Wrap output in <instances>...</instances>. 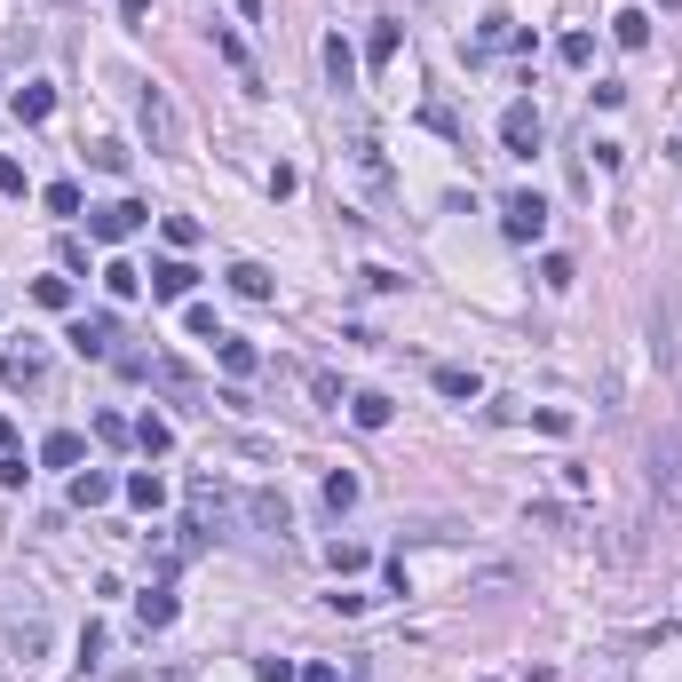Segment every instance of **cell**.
Wrapping results in <instances>:
<instances>
[{"label": "cell", "instance_id": "cell-1", "mask_svg": "<svg viewBox=\"0 0 682 682\" xmlns=\"http://www.w3.org/2000/svg\"><path fill=\"white\" fill-rule=\"evenodd\" d=\"M56 643V611L32 579H0V659L8 667H40Z\"/></svg>", "mask_w": 682, "mask_h": 682}, {"label": "cell", "instance_id": "cell-2", "mask_svg": "<svg viewBox=\"0 0 682 682\" xmlns=\"http://www.w3.org/2000/svg\"><path fill=\"white\" fill-rule=\"evenodd\" d=\"M183 508H191V524L215 540V532H238V492H230L215 468H199L191 484H183Z\"/></svg>", "mask_w": 682, "mask_h": 682}, {"label": "cell", "instance_id": "cell-3", "mask_svg": "<svg viewBox=\"0 0 682 682\" xmlns=\"http://www.w3.org/2000/svg\"><path fill=\"white\" fill-rule=\"evenodd\" d=\"M651 500L667 508V524L682 532V437H675V429L651 437Z\"/></svg>", "mask_w": 682, "mask_h": 682}, {"label": "cell", "instance_id": "cell-4", "mask_svg": "<svg viewBox=\"0 0 682 682\" xmlns=\"http://www.w3.org/2000/svg\"><path fill=\"white\" fill-rule=\"evenodd\" d=\"M349 175L365 183V199H373V207H389V199H397V183H389V151H381V135H373V127H349Z\"/></svg>", "mask_w": 682, "mask_h": 682}, {"label": "cell", "instance_id": "cell-5", "mask_svg": "<svg viewBox=\"0 0 682 682\" xmlns=\"http://www.w3.org/2000/svg\"><path fill=\"white\" fill-rule=\"evenodd\" d=\"M135 119H143V143H151L159 159H183V112L167 104V88H143V96H135Z\"/></svg>", "mask_w": 682, "mask_h": 682}, {"label": "cell", "instance_id": "cell-6", "mask_svg": "<svg viewBox=\"0 0 682 682\" xmlns=\"http://www.w3.org/2000/svg\"><path fill=\"white\" fill-rule=\"evenodd\" d=\"M207 548V532L199 524H167V532H143V556H151V571H183L191 556Z\"/></svg>", "mask_w": 682, "mask_h": 682}, {"label": "cell", "instance_id": "cell-7", "mask_svg": "<svg viewBox=\"0 0 682 682\" xmlns=\"http://www.w3.org/2000/svg\"><path fill=\"white\" fill-rule=\"evenodd\" d=\"M0 381H8V389H40V381H48V349L32 334L8 341V349H0Z\"/></svg>", "mask_w": 682, "mask_h": 682}, {"label": "cell", "instance_id": "cell-8", "mask_svg": "<svg viewBox=\"0 0 682 682\" xmlns=\"http://www.w3.org/2000/svg\"><path fill=\"white\" fill-rule=\"evenodd\" d=\"M143 223H151V207H135V199H112V207H88V230H96L104 246H119V238H135Z\"/></svg>", "mask_w": 682, "mask_h": 682}, {"label": "cell", "instance_id": "cell-9", "mask_svg": "<svg viewBox=\"0 0 682 682\" xmlns=\"http://www.w3.org/2000/svg\"><path fill=\"white\" fill-rule=\"evenodd\" d=\"M540 135H548L540 104H508V112H500V143H508L516 159H532V151H540Z\"/></svg>", "mask_w": 682, "mask_h": 682}, {"label": "cell", "instance_id": "cell-10", "mask_svg": "<svg viewBox=\"0 0 682 682\" xmlns=\"http://www.w3.org/2000/svg\"><path fill=\"white\" fill-rule=\"evenodd\" d=\"M500 230H508V238H540V230H548V199H540V191H508V199H500Z\"/></svg>", "mask_w": 682, "mask_h": 682}, {"label": "cell", "instance_id": "cell-11", "mask_svg": "<svg viewBox=\"0 0 682 682\" xmlns=\"http://www.w3.org/2000/svg\"><path fill=\"white\" fill-rule=\"evenodd\" d=\"M143 381H151V389H167V397H175L183 413H207V389H199V381H191V373H183L175 357H151V373H143Z\"/></svg>", "mask_w": 682, "mask_h": 682}, {"label": "cell", "instance_id": "cell-12", "mask_svg": "<svg viewBox=\"0 0 682 682\" xmlns=\"http://www.w3.org/2000/svg\"><path fill=\"white\" fill-rule=\"evenodd\" d=\"M238 524H254V532H278V540H286L294 508H286V492H270V484H262V492H246V500H238Z\"/></svg>", "mask_w": 682, "mask_h": 682}, {"label": "cell", "instance_id": "cell-13", "mask_svg": "<svg viewBox=\"0 0 682 682\" xmlns=\"http://www.w3.org/2000/svg\"><path fill=\"white\" fill-rule=\"evenodd\" d=\"M72 349H80V357H119V318H104V310H96V318H72Z\"/></svg>", "mask_w": 682, "mask_h": 682}, {"label": "cell", "instance_id": "cell-14", "mask_svg": "<svg viewBox=\"0 0 682 682\" xmlns=\"http://www.w3.org/2000/svg\"><path fill=\"white\" fill-rule=\"evenodd\" d=\"M191 286H199V270H191L183 254H167V262H151V294H159V302H191Z\"/></svg>", "mask_w": 682, "mask_h": 682}, {"label": "cell", "instance_id": "cell-15", "mask_svg": "<svg viewBox=\"0 0 682 682\" xmlns=\"http://www.w3.org/2000/svg\"><path fill=\"white\" fill-rule=\"evenodd\" d=\"M318 56H326V80H334L341 96H349V88H357V48H349L341 32H326V48H318Z\"/></svg>", "mask_w": 682, "mask_h": 682}, {"label": "cell", "instance_id": "cell-16", "mask_svg": "<svg viewBox=\"0 0 682 682\" xmlns=\"http://www.w3.org/2000/svg\"><path fill=\"white\" fill-rule=\"evenodd\" d=\"M349 421H357V429H389V421H397V405H389L381 389H357V397H349Z\"/></svg>", "mask_w": 682, "mask_h": 682}, {"label": "cell", "instance_id": "cell-17", "mask_svg": "<svg viewBox=\"0 0 682 682\" xmlns=\"http://www.w3.org/2000/svg\"><path fill=\"white\" fill-rule=\"evenodd\" d=\"M135 619H143V635L175 627V595H167V587H143V595H135Z\"/></svg>", "mask_w": 682, "mask_h": 682}, {"label": "cell", "instance_id": "cell-18", "mask_svg": "<svg viewBox=\"0 0 682 682\" xmlns=\"http://www.w3.org/2000/svg\"><path fill=\"white\" fill-rule=\"evenodd\" d=\"M112 492H119V484L104 476V468H80V476H72V508H104Z\"/></svg>", "mask_w": 682, "mask_h": 682}, {"label": "cell", "instance_id": "cell-19", "mask_svg": "<svg viewBox=\"0 0 682 682\" xmlns=\"http://www.w3.org/2000/svg\"><path fill=\"white\" fill-rule=\"evenodd\" d=\"M215 56H223L246 88H262V72H254V56H246V40H238V32H215Z\"/></svg>", "mask_w": 682, "mask_h": 682}, {"label": "cell", "instance_id": "cell-20", "mask_svg": "<svg viewBox=\"0 0 682 682\" xmlns=\"http://www.w3.org/2000/svg\"><path fill=\"white\" fill-rule=\"evenodd\" d=\"M611 40H619V48H651V16H643V8H619V16H611Z\"/></svg>", "mask_w": 682, "mask_h": 682}, {"label": "cell", "instance_id": "cell-21", "mask_svg": "<svg viewBox=\"0 0 682 682\" xmlns=\"http://www.w3.org/2000/svg\"><path fill=\"white\" fill-rule=\"evenodd\" d=\"M230 294H246V302H270V270H262V262H230Z\"/></svg>", "mask_w": 682, "mask_h": 682}, {"label": "cell", "instance_id": "cell-22", "mask_svg": "<svg viewBox=\"0 0 682 682\" xmlns=\"http://www.w3.org/2000/svg\"><path fill=\"white\" fill-rule=\"evenodd\" d=\"M119 492H127V500H135V508H143V516H159V500H167V484H159V476H151V468H135V476H127V484H119Z\"/></svg>", "mask_w": 682, "mask_h": 682}, {"label": "cell", "instance_id": "cell-23", "mask_svg": "<svg viewBox=\"0 0 682 682\" xmlns=\"http://www.w3.org/2000/svg\"><path fill=\"white\" fill-rule=\"evenodd\" d=\"M437 389H445V397H460V405H476V397H484V381H476L468 365H437Z\"/></svg>", "mask_w": 682, "mask_h": 682}, {"label": "cell", "instance_id": "cell-24", "mask_svg": "<svg viewBox=\"0 0 682 682\" xmlns=\"http://www.w3.org/2000/svg\"><path fill=\"white\" fill-rule=\"evenodd\" d=\"M215 357H223V373H238V381H246V373L262 365V357H254V341H238V334H223V341H215Z\"/></svg>", "mask_w": 682, "mask_h": 682}, {"label": "cell", "instance_id": "cell-25", "mask_svg": "<svg viewBox=\"0 0 682 682\" xmlns=\"http://www.w3.org/2000/svg\"><path fill=\"white\" fill-rule=\"evenodd\" d=\"M80 453H88V445H80L72 429H56V437L40 445V460H48V468H80Z\"/></svg>", "mask_w": 682, "mask_h": 682}, {"label": "cell", "instance_id": "cell-26", "mask_svg": "<svg viewBox=\"0 0 682 682\" xmlns=\"http://www.w3.org/2000/svg\"><path fill=\"white\" fill-rule=\"evenodd\" d=\"M357 492H365V484H357L349 468H334V476H326V508H334V516H349V508H357Z\"/></svg>", "mask_w": 682, "mask_h": 682}, {"label": "cell", "instance_id": "cell-27", "mask_svg": "<svg viewBox=\"0 0 682 682\" xmlns=\"http://www.w3.org/2000/svg\"><path fill=\"white\" fill-rule=\"evenodd\" d=\"M135 445H143V453L159 460V453H167V445H175V429H167L159 413H143V421H135Z\"/></svg>", "mask_w": 682, "mask_h": 682}, {"label": "cell", "instance_id": "cell-28", "mask_svg": "<svg viewBox=\"0 0 682 682\" xmlns=\"http://www.w3.org/2000/svg\"><path fill=\"white\" fill-rule=\"evenodd\" d=\"M48 112H56V96H48V88H16V119H24V127H40Z\"/></svg>", "mask_w": 682, "mask_h": 682}, {"label": "cell", "instance_id": "cell-29", "mask_svg": "<svg viewBox=\"0 0 682 682\" xmlns=\"http://www.w3.org/2000/svg\"><path fill=\"white\" fill-rule=\"evenodd\" d=\"M32 302L40 310H72V278H32Z\"/></svg>", "mask_w": 682, "mask_h": 682}, {"label": "cell", "instance_id": "cell-30", "mask_svg": "<svg viewBox=\"0 0 682 682\" xmlns=\"http://www.w3.org/2000/svg\"><path fill=\"white\" fill-rule=\"evenodd\" d=\"M421 127H437V135L468 143V127H460V112H453V104H421Z\"/></svg>", "mask_w": 682, "mask_h": 682}, {"label": "cell", "instance_id": "cell-31", "mask_svg": "<svg viewBox=\"0 0 682 682\" xmlns=\"http://www.w3.org/2000/svg\"><path fill=\"white\" fill-rule=\"evenodd\" d=\"M40 199H48V215H80V207H88V199H80V183H48Z\"/></svg>", "mask_w": 682, "mask_h": 682}, {"label": "cell", "instance_id": "cell-32", "mask_svg": "<svg viewBox=\"0 0 682 682\" xmlns=\"http://www.w3.org/2000/svg\"><path fill=\"white\" fill-rule=\"evenodd\" d=\"M104 286H112L119 302H127V294H135V286H143V270H135V262H104Z\"/></svg>", "mask_w": 682, "mask_h": 682}, {"label": "cell", "instance_id": "cell-33", "mask_svg": "<svg viewBox=\"0 0 682 682\" xmlns=\"http://www.w3.org/2000/svg\"><path fill=\"white\" fill-rule=\"evenodd\" d=\"M365 56H373V64H397V24H373V40H365Z\"/></svg>", "mask_w": 682, "mask_h": 682}, {"label": "cell", "instance_id": "cell-34", "mask_svg": "<svg viewBox=\"0 0 682 682\" xmlns=\"http://www.w3.org/2000/svg\"><path fill=\"white\" fill-rule=\"evenodd\" d=\"M183 326H191L199 341H223V326H215V310H207V302H191V310H183Z\"/></svg>", "mask_w": 682, "mask_h": 682}, {"label": "cell", "instance_id": "cell-35", "mask_svg": "<svg viewBox=\"0 0 682 682\" xmlns=\"http://www.w3.org/2000/svg\"><path fill=\"white\" fill-rule=\"evenodd\" d=\"M326 556H334V571H365V564H373V556H365V548H357V540H334V548H326Z\"/></svg>", "mask_w": 682, "mask_h": 682}, {"label": "cell", "instance_id": "cell-36", "mask_svg": "<svg viewBox=\"0 0 682 682\" xmlns=\"http://www.w3.org/2000/svg\"><path fill=\"white\" fill-rule=\"evenodd\" d=\"M564 64H595V32H564Z\"/></svg>", "mask_w": 682, "mask_h": 682}, {"label": "cell", "instance_id": "cell-37", "mask_svg": "<svg viewBox=\"0 0 682 682\" xmlns=\"http://www.w3.org/2000/svg\"><path fill=\"white\" fill-rule=\"evenodd\" d=\"M159 230H167V246H199V223H191V215H167Z\"/></svg>", "mask_w": 682, "mask_h": 682}, {"label": "cell", "instance_id": "cell-38", "mask_svg": "<svg viewBox=\"0 0 682 682\" xmlns=\"http://www.w3.org/2000/svg\"><path fill=\"white\" fill-rule=\"evenodd\" d=\"M540 278H548V286H571L579 270H571V254H548V262H540Z\"/></svg>", "mask_w": 682, "mask_h": 682}, {"label": "cell", "instance_id": "cell-39", "mask_svg": "<svg viewBox=\"0 0 682 682\" xmlns=\"http://www.w3.org/2000/svg\"><path fill=\"white\" fill-rule=\"evenodd\" d=\"M0 191H8V199H24V167H16L8 151H0Z\"/></svg>", "mask_w": 682, "mask_h": 682}, {"label": "cell", "instance_id": "cell-40", "mask_svg": "<svg viewBox=\"0 0 682 682\" xmlns=\"http://www.w3.org/2000/svg\"><path fill=\"white\" fill-rule=\"evenodd\" d=\"M254 682H302V675H294L286 659H262V667H254Z\"/></svg>", "mask_w": 682, "mask_h": 682}, {"label": "cell", "instance_id": "cell-41", "mask_svg": "<svg viewBox=\"0 0 682 682\" xmlns=\"http://www.w3.org/2000/svg\"><path fill=\"white\" fill-rule=\"evenodd\" d=\"M238 16H262V0H238Z\"/></svg>", "mask_w": 682, "mask_h": 682}, {"label": "cell", "instance_id": "cell-42", "mask_svg": "<svg viewBox=\"0 0 682 682\" xmlns=\"http://www.w3.org/2000/svg\"><path fill=\"white\" fill-rule=\"evenodd\" d=\"M119 8H127V16H143V8H151V0H119Z\"/></svg>", "mask_w": 682, "mask_h": 682}, {"label": "cell", "instance_id": "cell-43", "mask_svg": "<svg viewBox=\"0 0 682 682\" xmlns=\"http://www.w3.org/2000/svg\"><path fill=\"white\" fill-rule=\"evenodd\" d=\"M8 437H16V429H8V413H0V445H8Z\"/></svg>", "mask_w": 682, "mask_h": 682}, {"label": "cell", "instance_id": "cell-44", "mask_svg": "<svg viewBox=\"0 0 682 682\" xmlns=\"http://www.w3.org/2000/svg\"><path fill=\"white\" fill-rule=\"evenodd\" d=\"M659 8H682V0H659Z\"/></svg>", "mask_w": 682, "mask_h": 682}, {"label": "cell", "instance_id": "cell-45", "mask_svg": "<svg viewBox=\"0 0 682 682\" xmlns=\"http://www.w3.org/2000/svg\"><path fill=\"white\" fill-rule=\"evenodd\" d=\"M675 159H682V135H675Z\"/></svg>", "mask_w": 682, "mask_h": 682}, {"label": "cell", "instance_id": "cell-46", "mask_svg": "<svg viewBox=\"0 0 682 682\" xmlns=\"http://www.w3.org/2000/svg\"><path fill=\"white\" fill-rule=\"evenodd\" d=\"M484 682H492V675H484Z\"/></svg>", "mask_w": 682, "mask_h": 682}]
</instances>
